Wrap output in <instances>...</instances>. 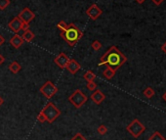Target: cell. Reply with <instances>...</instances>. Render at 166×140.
Instances as JSON below:
<instances>
[{"label":"cell","instance_id":"obj_1","mask_svg":"<svg viewBox=\"0 0 166 140\" xmlns=\"http://www.w3.org/2000/svg\"><path fill=\"white\" fill-rule=\"evenodd\" d=\"M126 56L116 46H111V48L101 57L99 66L106 65L107 67L113 69L114 71H117L120 67H122L126 63Z\"/></svg>","mask_w":166,"mask_h":140},{"label":"cell","instance_id":"obj_2","mask_svg":"<svg viewBox=\"0 0 166 140\" xmlns=\"http://www.w3.org/2000/svg\"><path fill=\"white\" fill-rule=\"evenodd\" d=\"M60 36L68 45L72 47V46H75L76 43L82 38L83 32L74 24H70L66 31L61 32Z\"/></svg>","mask_w":166,"mask_h":140},{"label":"cell","instance_id":"obj_3","mask_svg":"<svg viewBox=\"0 0 166 140\" xmlns=\"http://www.w3.org/2000/svg\"><path fill=\"white\" fill-rule=\"evenodd\" d=\"M42 112L46 118V121L49 124H53V122L61 116V111L59 108H57L52 102H48L45 107L43 108Z\"/></svg>","mask_w":166,"mask_h":140},{"label":"cell","instance_id":"obj_4","mask_svg":"<svg viewBox=\"0 0 166 140\" xmlns=\"http://www.w3.org/2000/svg\"><path fill=\"white\" fill-rule=\"evenodd\" d=\"M126 130L132 135L134 138H138L140 137L143 133L146 130V126L142 124V122L138 120L135 119L130 124L126 126Z\"/></svg>","mask_w":166,"mask_h":140},{"label":"cell","instance_id":"obj_5","mask_svg":"<svg viewBox=\"0 0 166 140\" xmlns=\"http://www.w3.org/2000/svg\"><path fill=\"white\" fill-rule=\"evenodd\" d=\"M68 101H70V103H71L76 109H79L88 101V97L80 89H76L73 91V93L70 97H68Z\"/></svg>","mask_w":166,"mask_h":140},{"label":"cell","instance_id":"obj_6","mask_svg":"<svg viewBox=\"0 0 166 140\" xmlns=\"http://www.w3.org/2000/svg\"><path fill=\"white\" fill-rule=\"evenodd\" d=\"M39 91L42 93L45 98L51 99L57 92H58V87H57L51 80H47L46 83L39 88Z\"/></svg>","mask_w":166,"mask_h":140},{"label":"cell","instance_id":"obj_7","mask_svg":"<svg viewBox=\"0 0 166 140\" xmlns=\"http://www.w3.org/2000/svg\"><path fill=\"white\" fill-rule=\"evenodd\" d=\"M18 18L22 22V23H26V24H30V23L34 20L35 18V14H34L32 11L28 8L26 7L25 9H22L18 15Z\"/></svg>","mask_w":166,"mask_h":140},{"label":"cell","instance_id":"obj_8","mask_svg":"<svg viewBox=\"0 0 166 140\" xmlns=\"http://www.w3.org/2000/svg\"><path fill=\"white\" fill-rule=\"evenodd\" d=\"M86 14L89 16V18L93 21H96L99 17L103 14L102 9L97 4H92L91 6L86 10Z\"/></svg>","mask_w":166,"mask_h":140},{"label":"cell","instance_id":"obj_9","mask_svg":"<svg viewBox=\"0 0 166 140\" xmlns=\"http://www.w3.org/2000/svg\"><path fill=\"white\" fill-rule=\"evenodd\" d=\"M70 58H68L65 53H60L58 56H57L55 59H54V62L55 64L58 67H60L61 69H66L68 62H70Z\"/></svg>","mask_w":166,"mask_h":140},{"label":"cell","instance_id":"obj_10","mask_svg":"<svg viewBox=\"0 0 166 140\" xmlns=\"http://www.w3.org/2000/svg\"><path fill=\"white\" fill-rule=\"evenodd\" d=\"M90 98H91V100H92L95 104L100 105V104L106 99V95H105L101 90L96 89V90L92 93V94H91Z\"/></svg>","mask_w":166,"mask_h":140},{"label":"cell","instance_id":"obj_11","mask_svg":"<svg viewBox=\"0 0 166 140\" xmlns=\"http://www.w3.org/2000/svg\"><path fill=\"white\" fill-rule=\"evenodd\" d=\"M22 24V22L18 18V17H15V18L8 24V28L10 30H12L13 32L18 33L21 31Z\"/></svg>","mask_w":166,"mask_h":140},{"label":"cell","instance_id":"obj_12","mask_svg":"<svg viewBox=\"0 0 166 140\" xmlns=\"http://www.w3.org/2000/svg\"><path fill=\"white\" fill-rule=\"evenodd\" d=\"M68 72H70V74H75L80 69H81V66H80V64L74 59H71L70 62H68L67 66L66 68Z\"/></svg>","mask_w":166,"mask_h":140},{"label":"cell","instance_id":"obj_13","mask_svg":"<svg viewBox=\"0 0 166 140\" xmlns=\"http://www.w3.org/2000/svg\"><path fill=\"white\" fill-rule=\"evenodd\" d=\"M24 39H22V37L21 36H19L18 33H15V36H12V38L10 39V43L11 45L13 46L14 48L16 49H19L21 46L24 44Z\"/></svg>","mask_w":166,"mask_h":140},{"label":"cell","instance_id":"obj_14","mask_svg":"<svg viewBox=\"0 0 166 140\" xmlns=\"http://www.w3.org/2000/svg\"><path fill=\"white\" fill-rule=\"evenodd\" d=\"M22 39H24V41H26V42H31L32 40L35 37V34H34L30 30H27L26 32H24L22 36Z\"/></svg>","mask_w":166,"mask_h":140},{"label":"cell","instance_id":"obj_15","mask_svg":"<svg viewBox=\"0 0 166 140\" xmlns=\"http://www.w3.org/2000/svg\"><path fill=\"white\" fill-rule=\"evenodd\" d=\"M9 70L11 72H12L13 74H18L21 70H22V66L20 65V63H18L17 61H13L12 63L10 64V66H9Z\"/></svg>","mask_w":166,"mask_h":140},{"label":"cell","instance_id":"obj_16","mask_svg":"<svg viewBox=\"0 0 166 140\" xmlns=\"http://www.w3.org/2000/svg\"><path fill=\"white\" fill-rule=\"evenodd\" d=\"M115 74H116V71H114L113 69H111L110 67H107L104 73H103V75H104L107 79H111L114 75H115Z\"/></svg>","mask_w":166,"mask_h":140},{"label":"cell","instance_id":"obj_17","mask_svg":"<svg viewBox=\"0 0 166 140\" xmlns=\"http://www.w3.org/2000/svg\"><path fill=\"white\" fill-rule=\"evenodd\" d=\"M83 78L87 81V83H89V81H95V78H96V74L91 72V71H87L86 73H85L83 74Z\"/></svg>","mask_w":166,"mask_h":140},{"label":"cell","instance_id":"obj_18","mask_svg":"<svg viewBox=\"0 0 166 140\" xmlns=\"http://www.w3.org/2000/svg\"><path fill=\"white\" fill-rule=\"evenodd\" d=\"M143 94H144L145 97H147L148 99H151L154 96V94H156V91H154L151 86H148L144 90V92H143Z\"/></svg>","mask_w":166,"mask_h":140},{"label":"cell","instance_id":"obj_19","mask_svg":"<svg viewBox=\"0 0 166 140\" xmlns=\"http://www.w3.org/2000/svg\"><path fill=\"white\" fill-rule=\"evenodd\" d=\"M148 140H166L165 137L163 135H161V133L158 132V131H156L152 136H150Z\"/></svg>","mask_w":166,"mask_h":140},{"label":"cell","instance_id":"obj_20","mask_svg":"<svg viewBox=\"0 0 166 140\" xmlns=\"http://www.w3.org/2000/svg\"><path fill=\"white\" fill-rule=\"evenodd\" d=\"M97 131H98L100 135H105V134L107 133V127L105 125H99L98 128H97Z\"/></svg>","mask_w":166,"mask_h":140},{"label":"cell","instance_id":"obj_21","mask_svg":"<svg viewBox=\"0 0 166 140\" xmlns=\"http://www.w3.org/2000/svg\"><path fill=\"white\" fill-rule=\"evenodd\" d=\"M67 27H68V25L67 24L66 22H64V21H60V22L58 23V25H57V28H58V30H60L61 32L66 31L67 28Z\"/></svg>","mask_w":166,"mask_h":140},{"label":"cell","instance_id":"obj_22","mask_svg":"<svg viewBox=\"0 0 166 140\" xmlns=\"http://www.w3.org/2000/svg\"><path fill=\"white\" fill-rule=\"evenodd\" d=\"M91 47H92L95 51H99L102 48V43L99 41V40H95V41H93L92 44H91Z\"/></svg>","mask_w":166,"mask_h":140},{"label":"cell","instance_id":"obj_23","mask_svg":"<svg viewBox=\"0 0 166 140\" xmlns=\"http://www.w3.org/2000/svg\"><path fill=\"white\" fill-rule=\"evenodd\" d=\"M10 5V0H0V10H5Z\"/></svg>","mask_w":166,"mask_h":140},{"label":"cell","instance_id":"obj_24","mask_svg":"<svg viewBox=\"0 0 166 140\" xmlns=\"http://www.w3.org/2000/svg\"><path fill=\"white\" fill-rule=\"evenodd\" d=\"M87 88L90 91H95L97 88V84L95 81H89V83H87Z\"/></svg>","mask_w":166,"mask_h":140},{"label":"cell","instance_id":"obj_25","mask_svg":"<svg viewBox=\"0 0 166 140\" xmlns=\"http://www.w3.org/2000/svg\"><path fill=\"white\" fill-rule=\"evenodd\" d=\"M71 140H87V139L83 136V134H82V133L77 132V133H75V135H74Z\"/></svg>","mask_w":166,"mask_h":140},{"label":"cell","instance_id":"obj_26","mask_svg":"<svg viewBox=\"0 0 166 140\" xmlns=\"http://www.w3.org/2000/svg\"><path fill=\"white\" fill-rule=\"evenodd\" d=\"M37 121H38L39 122H41V124H43V122L46 121V118H45V116H44V114H43L42 111L37 115Z\"/></svg>","mask_w":166,"mask_h":140},{"label":"cell","instance_id":"obj_27","mask_svg":"<svg viewBox=\"0 0 166 140\" xmlns=\"http://www.w3.org/2000/svg\"><path fill=\"white\" fill-rule=\"evenodd\" d=\"M27 30H30V24H26V23H22V28H21V31L22 32H26Z\"/></svg>","mask_w":166,"mask_h":140},{"label":"cell","instance_id":"obj_28","mask_svg":"<svg viewBox=\"0 0 166 140\" xmlns=\"http://www.w3.org/2000/svg\"><path fill=\"white\" fill-rule=\"evenodd\" d=\"M163 1H164V0H152V2L153 4H156V6H159V5L161 4Z\"/></svg>","mask_w":166,"mask_h":140},{"label":"cell","instance_id":"obj_29","mask_svg":"<svg viewBox=\"0 0 166 140\" xmlns=\"http://www.w3.org/2000/svg\"><path fill=\"white\" fill-rule=\"evenodd\" d=\"M4 42H5V37L0 34V46H1L2 44H4Z\"/></svg>","mask_w":166,"mask_h":140},{"label":"cell","instance_id":"obj_30","mask_svg":"<svg viewBox=\"0 0 166 140\" xmlns=\"http://www.w3.org/2000/svg\"><path fill=\"white\" fill-rule=\"evenodd\" d=\"M161 51L163 52L164 54H166V41L163 43V45L161 46Z\"/></svg>","mask_w":166,"mask_h":140},{"label":"cell","instance_id":"obj_31","mask_svg":"<svg viewBox=\"0 0 166 140\" xmlns=\"http://www.w3.org/2000/svg\"><path fill=\"white\" fill-rule=\"evenodd\" d=\"M5 60H6V59H5V57L0 54V65H2V64L5 62Z\"/></svg>","mask_w":166,"mask_h":140},{"label":"cell","instance_id":"obj_32","mask_svg":"<svg viewBox=\"0 0 166 140\" xmlns=\"http://www.w3.org/2000/svg\"><path fill=\"white\" fill-rule=\"evenodd\" d=\"M3 103H4V99H3L1 96H0V107L2 106V105H3Z\"/></svg>","mask_w":166,"mask_h":140},{"label":"cell","instance_id":"obj_33","mask_svg":"<svg viewBox=\"0 0 166 140\" xmlns=\"http://www.w3.org/2000/svg\"><path fill=\"white\" fill-rule=\"evenodd\" d=\"M145 1H146V0H136V2L138 4H143Z\"/></svg>","mask_w":166,"mask_h":140},{"label":"cell","instance_id":"obj_34","mask_svg":"<svg viewBox=\"0 0 166 140\" xmlns=\"http://www.w3.org/2000/svg\"><path fill=\"white\" fill-rule=\"evenodd\" d=\"M162 99H163V100H164V101L166 102V91H165V92L163 93V95H162Z\"/></svg>","mask_w":166,"mask_h":140}]
</instances>
